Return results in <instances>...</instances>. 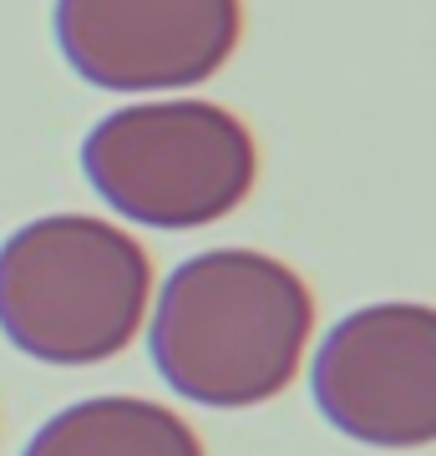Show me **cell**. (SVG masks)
<instances>
[{
    "label": "cell",
    "mask_w": 436,
    "mask_h": 456,
    "mask_svg": "<svg viewBox=\"0 0 436 456\" xmlns=\"http://www.w3.org/2000/svg\"><path fill=\"white\" fill-rule=\"evenodd\" d=\"M309 330L315 299L290 264L259 248H213L168 274L147 345L183 401L243 411L294 380Z\"/></svg>",
    "instance_id": "obj_1"
},
{
    "label": "cell",
    "mask_w": 436,
    "mask_h": 456,
    "mask_svg": "<svg viewBox=\"0 0 436 456\" xmlns=\"http://www.w3.org/2000/svg\"><path fill=\"white\" fill-rule=\"evenodd\" d=\"M152 294L143 244L92 213H51L0 244V330L41 365H97L137 340Z\"/></svg>",
    "instance_id": "obj_2"
},
{
    "label": "cell",
    "mask_w": 436,
    "mask_h": 456,
    "mask_svg": "<svg viewBox=\"0 0 436 456\" xmlns=\"http://www.w3.org/2000/svg\"><path fill=\"white\" fill-rule=\"evenodd\" d=\"M86 183L143 228H209L254 193L259 147L213 102H132L81 142Z\"/></svg>",
    "instance_id": "obj_3"
},
{
    "label": "cell",
    "mask_w": 436,
    "mask_h": 456,
    "mask_svg": "<svg viewBox=\"0 0 436 456\" xmlns=\"http://www.w3.org/2000/svg\"><path fill=\"white\" fill-rule=\"evenodd\" d=\"M315 406L360 446L411 452L436 441V310L411 299L340 320L309 365Z\"/></svg>",
    "instance_id": "obj_4"
},
{
    "label": "cell",
    "mask_w": 436,
    "mask_h": 456,
    "mask_svg": "<svg viewBox=\"0 0 436 456\" xmlns=\"http://www.w3.org/2000/svg\"><path fill=\"white\" fill-rule=\"evenodd\" d=\"M243 36L239 0H56V46L102 92L209 82Z\"/></svg>",
    "instance_id": "obj_5"
},
{
    "label": "cell",
    "mask_w": 436,
    "mask_h": 456,
    "mask_svg": "<svg viewBox=\"0 0 436 456\" xmlns=\"http://www.w3.org/2000/svg\"><path fill=\"white\" fill-rule=\"evenodd\" d=\"M26 456H203L178 411L143 395H92L56 411Z\"/></svg>",
    "instance_id": "obj_6"
}]
</instances>
